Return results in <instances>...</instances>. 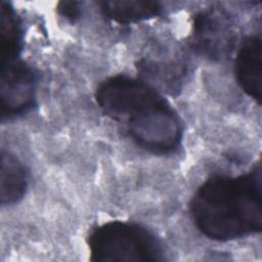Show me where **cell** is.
I'll return each mask as SVG.
<instances>
[{
  "label": "cell",
  "instance_id": "obj_10",
  "mask_svg": "<svg viewBox=\"0 0 262 262\" xmlns=\"http://www.w3.org/2000/svg\"><path fill=\"white\" fill-rule=\"evenodd\" d=\"M81 5L82 3L78 1H60L57 3L56 9L60 16L71 24H75L81 17Z\"/></svg>",
  "mask_w": 262,
  "mask_h": 262
},
{
  "label": "cell",
  "instance_id": "obj_7",
  "mask_svg": "<svg viewBox=\"0 0 262 262\" xmlns=\"http://www.w3.org/2000/svg\"><path fill=\"white\" fill-rule=\"evenodd\" d=\"M99 11L107 20L118 25H131L161 16L163 5L149 0H105L97 2Z\"/></svg>",
  "mask_w": 262,
  "mask_h": 262
},
{
  "label": "cell",
  "instance_id": "obj_6",
  "mask_svg": "<svg viewBox=\"0 0 262 262\" xmlns=\"http://www.w3.org/2000/svg\"><path fill=\"white\" fill-rule=\"evenodd\" d=\"M233 73L239 88L258 104L262 98V41L251 35L244 39L236 52Z\"/></svg>",
  "mask_w": 262,
  "mask_h": 262
},
{
  "label": "cell",
  "instance_id": "obj_4",
  "mask_svg": "<svg viewBox=\"0 0 262 262\" xmlns=\"http://www.w3.org/2000/svg\"><path fill=\"white\" fill-rule=\"evenodd\" d=\"M38 76L21 56L2 58L0 106L2 122L29 114L37 104Z\"/></svg>",
  "mask_w": 262,
  "mask_h": 262
},
{
  "label": "cell",
  "instance_id": "obj_9",
  "mask_svg": "<svg viewBox=\"0 0 262 262\" xmlns=\"http://www.w3.org/2000/svg\"><path fill=\"white\" fill-rule=\"evenodd\" d=\"M0 49L1 57L21 56L25 45L23 21L10 2H0Z\"/></svg>",
  "mask_w": 262,
  "mask_h": 262
},
{
  "label": "cell",
  "instance_id": "obj_2",
  "mask_svg": "<svg viewBox=\"0 0 262 262\" xmlns=\"http://www.w3.org/2000/svg\"><path fill=\"white\" fill-rule=\"evenodd\" d=\"M193 224L206 237L228 242L259 233L262 228V168L257 162L237 176L213 175L189 203Z\"/></svg>",
  "mask_w": 262,
  "mask_h": 262
},
{
  "label": "cell",
  "instance_id": "obj_5",
  "mask_svg": "<svg viewBox=\"0 0 262 262\" xmlns=\"http://www.w3.org/2000/svg\"><path fill=\"white\" fill-rule=\"evenodd\" d=\"M230 34L229 23L217 10H203L193 17V46L209 57L217 58L223 55L230 42Z\"/></svg>",
  "mask_w": 262,
  "mask_h": 262
},
{
  "label": "cell",
  "instance_id": "obj_8",
  "mask_svg": "<svg viewBox=\"0 0 262 262\" xmlns=\"http://www.w3.org/2000/svg\"><path fill=\"white\" fill-rule=\"evenodd\" d=\"M29 186V173L19 159L10 151H1L0 203L4 206L17 204Z\"/></svg>",
  "mask_w": 262,
  "mask_h": 262
},
{
  "label": "cell",
  "instance_id": "obj_1",
  "mask_svg": "<svg viewBox=\"0 0 262 262\" xmlns=\"http://www.w3.org/2000/svg\"><path fill=\"white\" fill-rule=\"evenodd\" d=\"M94 98L104 115L124 127L144 150L171 155L180 146L183 124L171 103L146 82L125 74L99 83Z\"/></svg>",
  "mask_w": 262,
  "mask_h": 262
},
{
  "label": "cell",
  "instance_id": "obj_3",
  "mask_svg": "<svg viewBox=\"0 0 262 262\" xmlns=\"http://www.w3.org/2000/svg\"><path fill=\"white\" fill-rule=\"evenodd\" d=\"M90 260L95 262H156L165 260L159 237L145 226L129 221H107L87 236Z\"/></svg>",
  "mask_w": 262,
  "mask_h": 262
}]
</instances>
